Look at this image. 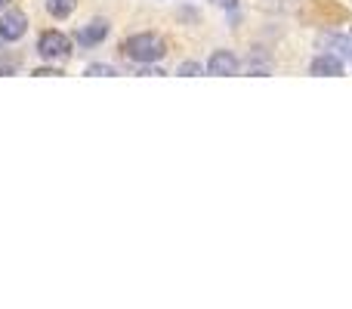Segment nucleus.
Segmentation results:
<instances>
[{
  "instance_id": "f257e3e1",
  "label": "nucleus",
  "mask_w": 352,
  "mask_h": 309,
  "mask_svg": "<svg viewBox=\"0 0 352 309\" xmlns=\"http://www.w3.org/2000/svg\"><path fill=\"white\" fill-rule=\"evenodd\" d=\"M124 53L130 56L133 62H158L161 56L167 53V41L161 34H152V31H146V34H133L124 41Z\"/></svg>"
},
{
  "instance_id": "9d476101",
  "label": "nucleus",
  "mask_w": 352,
  "mask_h": 309,
  "mask_svg": "<svg viewBox=\"0 0 352 309\" xmlns=\"http://www.w3.org/2000/svg\"><path fill=\"white\" fill-rule=\"evenodd\" d=\"M217 3H219V6H226V10H235L238 0H217Z\"/></svg>"
},
{
  "instance_id": "f03ea898",
  "label": "nucleus",
  "mask_w": 352,
  "mask_h": 309,
  "mask_svg": "<svg viewBox=\"0 0 352 309\" xmlns=\"http://www.w3.org/2000/svg\"><path fill=\"white\" fill-rule=\"evenodd\" d=\"M37 53H41L47 62L68 59V56H72V41H68V37L62 34V31H47V34H41Z\"/></svg>"
},
{
  "instance_id": "423d86ee",
  "label": "nucleus",
  "mask_w": 352,
  "mask_h": 309,
  "mask_svg": "<svg viewBox=\"0 0 352 309\" xmlns=\"http://www.w3.org/2000/svg\"><path fill=\"white\" fill-rule=\"evenodd\" d=\"M105 34H109V22H102V19H96V22L84 25V28L78 31V41L87 43V47H93V43L105 41Z\"/></svg>"
},
{
  "instance_id": "39448f33",
  "label": "nucleus",
  "mask_w": 352,
  "mask_h": 309,
  "mask_svg": "<svg viewBox=\"0 0 352 309\" xmlns=\"http://www.w3.org/2000/svg\"><path fill=\"white\" fill-rule=\"evenodd\" d=\"M309 72L318 74V78H340V74H343V59H340V56L322 53V56H316V59H312Z\"/></svg>"
},
{
  "instance_id": "20e7f679",
  "label": "nucleus",
  "mask_w": 352,
  "mask_h": 309,
  "mask_svg": "<svg viewBox=\"0 0 352 309\" xmlns=\"http://www.w3.org/2000/svg\"><path fill=\"white\" fill-rule=\"evenodd\" d=\"M25 31H28V19H25L22 10H10L0 19V37L3 41H19Z\"/></svg>"
},
{
  "instance_id": "9b49d317",
  "label": "nucleus",
  "mask_w": 352,
  "mask_h": 309,
  "mask_svg": "<svg viewBox=\"0 0 352 309\" xmlns=\"http://www.w3.org/2000/svg\"><path fill=\"white\" fill-rule=\"evenodd\" d=\"M3 6H6V0H0V10H3Z\"/></svg>"
},
{
  "instance_id": "6e6552de",
  "label": "nucleus",
  "mask_w": 352,
  "mask_h": 309,
  "mask_svg": "<svg viewBox=\"0 0 352 309\" xmlns=\"http://www.w3.org/2000/svg\"><path fill=\"white\" fill-rule=\"evenodd\" d=\"M87 74H93V78H111V74H118V72L111 65H90Z\"/></svg>"
},
{
  "instance_id": "1a4fd4ad",
  "label": "nucleus",
  "mask_w": 352,
  "mask_h": 309,
  "mask_svg": "<svg viewBox=\"0 0 352 309\" xmlns=\"http://www.w3.org/2000/svg\"><path fill=\"white\" fill-rule=\"evenodd\" d=\"M179 74H182V78H195V74H201V65H198V62H182Z\"/></svg>"
},
{
  "instance_id": "0eeeda50",
  "label": "nucleus",
  "mask_w": 352,
  "mask_h": 309,
  "mask_svg": "<svg viewBox=\"0 0 352 309\" xmlns=\"http://www.w3.org/2000/svg\"><path fill=\"white\" fill-rule=\"evenodd\" d=\"M78 6V0H47V12L53 19H68Z\"/></svg>"
},
{
  "instance_id": "7ed1b4c3",
  "label": "nucleus",
  "mask_w": 352,
  "mask_h": 309,
  "mask_svg": "<svg viewBox=\"0 0 352 309\" xmlns=\"http://www.w3.org/2000/svg\"><path fill=\"white\" fill-rule=\"evenodd\" d=\"M238 68H241V62H238V56L229 53V50H217V53L207 59V72L219 74V78H232V74H238Z\"/></svg>"
}]
</instances>
